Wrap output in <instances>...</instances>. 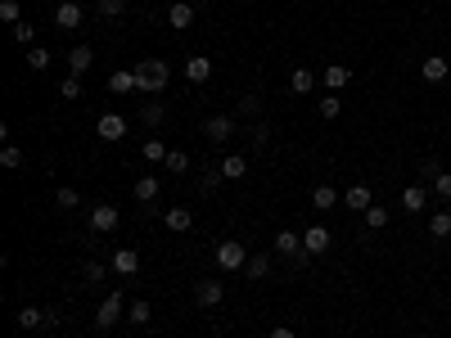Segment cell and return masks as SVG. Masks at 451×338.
<instances>
[{
	"instance_id": "5",
	"label": "cell",
	"mask_w": 451,
	"mask_h": 338,
	"mask_svg": "<svg viewBox=\"0 0 451 338\" xmlns=\"http://www.w3.org/2000/svg\"><path fill=\"white\" fill-rule=\"evenodd\" d=\"M81 18H86V9H81L77 0H64V5L55 9V23H59V28H64V32H72V28H81Z\"/></svg>"
},
{
	"instance_id": "28",
	"label": "cell",
	"mask_w": 451,
	"mask_h": 338,
	"mask_svg": "<svg viewBox=\"0 0 451 338\" xmlns=\"http://www.w3.org/2000/svg\"><path fill=\"white\" fill-rule=\"evenodd\" d=\"M429 235H433V239H447V235H451V212H433Z\"/></svg>"
},
{
	"instance_id": "7",
	"label": "cell",
	"mask_w": 451,
	"mask_h": 338,
	"mask_svg": "<svg viewBox=\"0 0 451 338\" xmlns=\"http://www.w3.org/2000/svg\"><path fill=\"white\" fill-rule=\"evenodd\" d=\"M302 248H307L312 257L330 252V231H325V226H307V231H302Z\"/></svg>"
},
{
	"instance_id": "27",
	"label": "cell",
	"mask_w": 451,
	"mask_h": 338,
	"mask_svg": "<svg viewBox=\"0 0 451 338\" xmlns=\"http://www.w3.org/2000/svg\"><path fill=\"white\" fill-rule=\"evenodd\" d=\"M36 325H45V311L41 307H23L18 311V330H36Z\"/></svg>"
},
{
	"instance_id": "6",
	"label": "cell",
	"mask_w": 451,
	"mask_h": 338,
	"mask_svg": "<svg viewBox=\"0 0 451 338\" xmlns=\"http://www.w3.org/2000/svg\"><path fill=\"white\" fill-rule=\"evenodd\" d=\"M222 298H226L222 280H199V284H194V303H199V307H217Z\"/></svg>"
},
{
	"instance_id": "8",
	"label": "cell",
	"mask_w": 451,
	"mask_h": 338,
	"mask_svg": "<svg viewBox=\"0 0 451 338\" xmlns=\"http://www.w3.org/2000/svg\"><path fill=\"white\" fill-rule=\"evenodd\" d=\"M118 320H122V293H108L100 303V311H95V325L108 330V325H118Z\"/></svg>"
},
{
	"instance_id": "38",
	"label": "cell",
	"mask_w": 451,
	"mask_h": 338,
	"mask_svg": "<svg viewBox=\"0 0 451 338\" xmlns=\"http://www.w3.org/2000/svg\"><path fill=\"white\" fill-rule=\"evenodd\" d=\"M262 113V100H258V95H244V100H239V117H258Z\"/></svg>"
},
{
	"instance_id": "11",
	"label": "cell",
	"mask_w": 451,
	"mask_h": 338,
	"mask_svg": "<svg viewBox=\"0 0 451 338\" xmlns=\"http://www.w3.org/2000/svg\"><path fill=\"white\" fill-rule=\"evenodd\" d=\"M424 81H429V86H438V81H447V72H451V64H447V59L443 54H429V59H424Z\"/></svg>"
},
{
	"instance_id": "34",
	"label": "cell",
	"mask_w": 451,
	"mask_h": 338,
	"mask_svg": "<svg viewBox=\"0 0 451 338\" xmlns=\"http://www.w3.org/2000/svg\"><path fill=\"white\" fill-rule=\"evenodd\" d=\"M0 167H9V172H14V167H23V149L5 144V149H0Z\"/></svg>"
},
{
	"instance_id": "1",
	"label": "cell",
	"mask_w": 451,
	"mask_h": 338,
	"mask_svg": "<svg viewBox=\"0 0 451 338\" xmlns=\"http://www.w3.org/2000/svg\"><path fill=\"white\" fill-rule=\"evenodd\" d=\"M167 81H172V68H167L163 59H144V64H136V91L140 95H163Z\"/></svg>"
},
{
	"instance_id": "36",
	"label": "cell",
	"mask_w": 451,
	"mask_h": 338,
	"mask_svg": "<svg viewBox=\"0 0 451 338\" xmlns=\"http://www.w3.org/2000/svg\"><path fill=\"white\" fill-rule=\"evenodd\" d=\"M95 9H100L104 18H118L122 9H127V0H95Z\"/></svg>"
},
{
	"instance_id": "33",
	"label": "cell",
	"mask_w": 451,
	"mask_h": 338,
	"mask_svg": "<svg viewBox=\"0 0 451 338\" xmlns=\"http://www.w3.org/2000/svg\"><path fill=\"white\" fill-rule=\"evenodd\" d=\"M185 167H190L185 149H167V172H185Z\"/></svg>"
},
{
	"instance_id": "46",
	"label": "cell",
	"mask_w": 451,
	"mask_h": 338,
	"mask_svg": "<svg viewBox=\"0 0 451 338\" xmlns=\"http://www.w3.org/2000/svg\"><path fill=\"white\" fill-rule=\"evenodd\" d=\"M266 338H298V334H294V330H289V325H275V330H271V334H266Z\"/></svg>"
},
{
	"instance_id": "9",
	"label": "cell",
	"mask_w": 451,
	"mask_h": 338,
	"mask_svg": "<svg viewBox=\"0 0 451 338\" xmlns=\"http://www.w3.org/2000/svg\"><path fill=\"white\" fill-rule=\"evenodd\" d=\"M185 77L194 81V86H203V81L212 77V64H208V54H190V59H185Z\"/></svg>"
},
{
	"instance_id": "23",
	"label": "cell",
	"mask_w": 451,
	"mask_h": 338,
	"mask_svg": "<svg viewBox=\"0 0 451 338\" xmlns=\"http://www.w3.org/2000/svg\"><path fill=\"white\" fill-rule=\"evenodd\" d=\"M131 194H136V203H154V199H158V180H154V176H140Z\"/></svg>"
},
{
	"instance_id": "18",
	"label": "cell",
	"mask_w": 451,
	"mask_h": 338,
	"mask_svg": "<svg viewBox=\"0 0 451 338\" xmlns=\"http://www.w3.org/2000/svg\"><path fill=\"white\" fill-rule=\"evenodd\" d=\"M289 91H294V95H312V91H316V72H312V68H294Z\"/></svg>"
},
{
	"instance_id": "16",
	"label": "cell",
	"mask_w": 451,
	"mask_h": 338,
	"mask_svg": "<svg viewBox=\"0 0 451 338\" xmlns=\"http://www.w3.org/2000/svg\"><path fill=\"white\" fill-rule=\"evenodd\" d=\"M275 252H280V257H298V252H302V235L280 231V235H275Z\"/></svg>"
},
{
	"instance_id": "29",
	"label": "cell",
	"mask_w": 451,
	"mask_h": 338,
	"mask_svg": "<svg viewBox=\"0 0 451 338\" xmlns=\"http://www.w3.org/2000/svg\"><path fill=\"white\" fill-rule=\"evenodd\" d=\"M144 163H167V144L163 140H144Z\"/></svg>"
},
{
	"instance_id": "42",
	"label": "cell",
	"mask_w": 451,
	"mask_h": 338,
	"mask_svg": "<svg viewBox=\"0 0 451 338\" xmlns=\"http://www.w3.org/2000/svg\"><path fill=\"white\" fill-rule=\"evenodd\" d=\"M14 41L18 45H32L36 41V28H32V23H14Z\"/></svg>"
},
{
	"instance_id": "45",
	"label": "cell",
	"mask_w": 451,
	"mask_h": 338,
	"mask_svg": "<svg viewBox=\"0 0 451 338\" xmlns=\"http://www.w3.org/2000/svg\"><path fill=\"white\" fill-rule=\"evenodd\" d=\"M86 280H104V267H100V262H86Z\"/></svg>"
},
{
	"instance_id": "14",
	"label": "cell",
	"mask_w": 451,
	"mask_h": 338,
	"mask_svg": "<svg viewBox=\"0 0 451 338\" xmlns=\"http://www.w3.org/2000/svg\"><path fill=\"white\" fill-rule=\"evenodd\" d=\"M113 271H118V275H136V271H140V252H136V248H118V252H113Z\"/></svg>"
},
{
	"instance_id": "30",
	"label": "cell",
	"mask_w": 451,
	"mask_h": 338,
	"mask_svg": "<svg viewBox=\"0 0 451 338\" xmlns=\"http://www.w3.org/2000/svg\"><path fill=\"white\" fill-rule=\"evenodd\" d=\"M127 320H131V325H149V320H154V307H149V303H131Z\"/></svg>"
},
{
	"instance_id": "32",
	"label": "cell",
	"mask_w": 451,
	"mask_h": 338,
	"mask_svg": "<svg viewBox=\"0 0 451 338\" xmlns=\"http://www.w3.org/2000/svg\"><path fill=\"white\" fill-rule=\"evenodd\" d=\"M365 226H370V231H384V226H388V208H375V203H370V208H365Z\"/></svg>"
},
{
	"instance_id": "41",
	"label": "cell",
	"mask_w": 451,
	"mask_h": 338,
	"mask_svg": "<svg viewBox=\"0 0 451 338\" xmlns=\"http://www.w3.org/2000/svg\"><path fill=\"white\" fill-rule=\"evenodd\" d=\"M55 203H59V208L68 212V208H77L81 199H77V190H72V185H64V190H59V194H55Z\"/></svg>"
},
{
	"instance_id": "25",
	"label": "cell",
	"mask_w": 451,
	"mask_h": 338,
	"mask_svg": "<svg viewBox=\"0 0 451 338\" xmlns=\"http://www.w3.org/2000/svg\"><path fill=\"white\" fill-rule=\"evenodd\" d=\"M222 176H226V180H244V176H249V167H244L239 153H230V158L222 163Z\"/></svg>"
},
{
	"instance_id": "39",
	"label": "cell",
	"mask_w": 451,
	"mask_h": 338,
	"mask_svg": "<svg viewBox=\"0 0 451 338\" xmlns=\"http://www.w3.org/2000/svg\"><path fill=\"white\" fill-rule=\"evenodd\" d=\"M140 117H144L149 127H158V122L167 117V108H163V104H144V108H140Z\"/></svg>"
},
{
	"instance_id": "24",
	"label": "cell",
	"mask_w": 451,
	"mask_h": 338,
	"mask_svg": "<svg viewBox=\"0 0 451 338\" xmlns=\"http://www.w3.org/2000/svg\"><path fill=\"white\" fill-rule=\"evenodd\" d=\"M50 64H55V59H50V50H45V45H32V50H28V68H32V72H45Z\"/></svg>"
},
{
	"instance_id": "3",
	"label": "cell",
	"mask_w": 451,
	"mask_h": 338,
	"mask_svg": "<svg viewBox=\"0 0 451 338\" xmlns=\"http://www.w3.org/2000/svg\"><path fill=\"white\" fill-rule=\"evenodd\" d=\"M203 136H208L212 144H226L230 136H235V117H226V113L208 117V122H203Z\"/></svg>"
},
{
	"instance_id": "19",
	"label": "cell",
	"mask_w": 451,
	"mask_h": 338,
	"mask_svg": "<svg viewBox=\"0 0 451 338\" xmlns=\"http://www.w3.org/2000/svg\"><path fill=\"white\" fill-rule=\"evenodd\" d=\"M343 203H348L352 212H365V208H370V203H375V199H370V185H352L348 194H343Z\"/></svg>"
},
{
	"instance_id": "10",
	"label": "cell",
	"mask_w": 451,
	"mask_h": 338,
	"mask_svg": "<svg viewBox=\"0 0 451 338\" xmlns=\"http://www.w3.org/2000/svg\"><path fill=\"white\" fill-rule=\"evenodd\" d=\"M167 23H172L176 32H185L190 23H194V5H185V0H172V5H167Z\"/></svg>"
},
{
	"instance_id": "26",
	"label": "cell",
	"mask_w": 451,
	"mask_h": 338,
	"mask_svg": "<svg viewBox=\"0 0 451 338\" xmlns=\"http://www.w3.org/2000/svg\"><path fill=\"white\" fill-rule=\"evenodd\" d=\"M312 203H316V208H334V203H338V190H334V185H316V190H312Z\"/></svg>"
},
{
	"instance_id": "12",
	"label": "cell",
	"mask_w": 451,
	"mask_h": 338,
	"mask_svg": "<svg viewBox=\"0 0 451 338\" xmlns=\"http://www.w3.org/2000/svg\"><path fill=\"white\" fill-rule=\"evenodd\" d=\"M127 136V117L122 113H104L100 117V140H122Z\"/></svg>"
},
{
	"instance_id": "2",
	"label": "cell",
	"mask_w": 451,
	"mask_h": 338,
	"mask_svg": "<svg viewBox=\"0 0 451 338\" xmlns=\"http://www.w3.org/2000/svg\"><path fill=\"white\" fill-rule=\"evenodd\" d=\"M217 267H222V271H244V267H249V252H244V244L222 239V244H217Z\"/></svg>"
},
{
	"instance_id": "37",
	"label": "cell",
	"mask_w": 451,
	"mask_h": 338,
	"mask_svg": "<svg viewBox=\"0 0 451 338\" xmlns=\"http://www.w3.org/2000/svg\"><path fill=\"white\" fill-rule=\"evenodd\" d=\"M0 18L14 28V23H23V14H18V0H0Z\"/></svg>"
},
{
	"instance_id": "4",
	"label": "cell",
	"mask_w": 451,
	"mask_h": 338,
	"mask_svg": "<svg viewBox=\"0 0 451 338\" xmlns=\"http://www.w3.org/2000/svg\"><path fill=\"white\" fill-rule=\"evenodd\" d=\"M118 221H122V212H118V208H108V203H100V208L91 212V231H95V235L118 231Z\"/></svg>"
},
{
	"instance_id": "21",
	"label": "cell",
	"mask_w": 451,
	"mask_h": 338,
	"mask_svg": "<svg viewBox=\"0 0 451 338\" xmlns=\"http://www.w3.org/2000/svg\"><path fill=\"white\" fill-rule=\"evenodd\" d=\"M108 91H113V95H131V91H136V72H127V68L113 72V77H108Z\"/></svg>"
},
{
	"instance_id": "15",
	"label": "cell",
	"mask_w": 451,
	"mask_h": 338,
	"mask_svg": "<svg viewBox=\"0 0 451 338\" xmlns=\"http://www.w3.org/2000/svg\"><path fill=\"white\" fill-rule=\"evenodd\" d=\"M163 221H167V231L185 235L190 226H194V212H190V208H167V216H163Z\"/></svg>"
},
{
	"instance_id": "44",
	"label": "cell",
	"mask_w": 451,
	"mask_h": 338,
	"mask_svg": "<svg viewBox=\"0 0 451 338\" xmlns=\"http://www.w3.org/2000/svg\"><path fill=\"white\" fill-rule=\"evenodd\" d=\"M249 136H253V144H266V140H271V127H266V122H258V127L249 131Z\"/></svg>"
},
{
	"instance_id": "31",
	"label": "cell",
	"mask_w": 451,
	"mask_h": 338,
	"mask_svg": "<svg viewBox=\"0 0 451 338\" xmlns=\"http://www.w3.org/2000/svg\"><path fill=\"white\" fill-rule=\"evenodd\" d=\"M222 180H226L222 167H217V172H203V176H199V190H203V194H217V190H222Z\"/></svg>"
},
{
	"instance_id": "17",
	"label": "cell",
	"mask_w": 451,
	"mask_h": 338,
	"mask_svg": "<svg viewBox=\"0 0 451 338\" xmlns=\"http://www.w3.org/2000/svg\"><path fill=\"white\" fill-rule=\"evenodd\" d=\"M244 275H249V280H271V257H266V252H253Z\"/></svg>"
},
{
	"instance_id": "43",
	"label": "cell",
	"mask_w": 451,
	"mask_h": 338,
	"mask_svg": "<svg viewBox=\"0 0 451 338\" xmlns=\"http://www.w3.org/2000/svg\"><path fill=\"white\" fill-rule=\"evenodd\" d=\"M433 190H438V199H451V172H438Z\"/></svg>"
},
{
	"instance_id": "22",
	"label": "cell",
	"mask_w": 451,
	"mask_h": 338,
	"mask_svg": "<svg viewBox=\"0 0 451 338\" xmlns=\"http://www.w3.org/2000/svg\"><path fill=\"white\" fill-rule=\"evenodd\" d=\"M401 208H406V212H424V185H406V190H401Z\"/></svg>"
},
{
	"instance_id": "13",
	"label": "cell",
	"mask_w": 451,
	"mask_h": 338,
	"mask_svg": "<svg viewBox=\"0 0 451 338\" xmlns=\"http://www.w3.org/2000/svg\"><path fill=\"white\" fill-rule=\"evenodd\" d=\"M91 64H95V50H91V45H72V54H68V68H72V77L91 72Z\"/></svg>"
},
{
	"instance_id": "35",
	"label": "cell",
	"mask_w": 451,
	"mask_h": 338,
	"mask_svg": "<svg viewBox=\"0 0 451 338\" xmlns=\"http://www.w3.org/2000/svg\"><path fill=\"white\" fill-rule=\"evenodd\" d=\"M316 108H321V117H325V122H334V117H338V108H343V104H338V95H325V100L316 104Z\"/></svg>"
},
{
	"instance_id": "40",
	"label": "cell",
	"mask_w": 451,
	"mask_h": 338,
	"mask_svg": "<svg viewBox=\"0 0 451 338\" xmlns=\"http://www.w3.org/2000/svg\"><path fill=\"white\" fill-rule=\"evenodd\" d=\"M59 95H64V100H81V81L77 77H64V81H59Z\"/></svg>"
},
{
	"instance_id": "20",
	"label": "cell",
	"mask_w": 451,
	"mask_h": 338,
	"mask_svg": "<svg viewBox=\"0 0 451 338\" xmlns=\"http://www.w3.org/2000/svg\"><path fill=\"white\" fill-rule=\"evenodd\" d=\"M348 81H352V68H343V64H330V68H325V86H330V91H343Z\"/></svg>"
}]
</instances>
